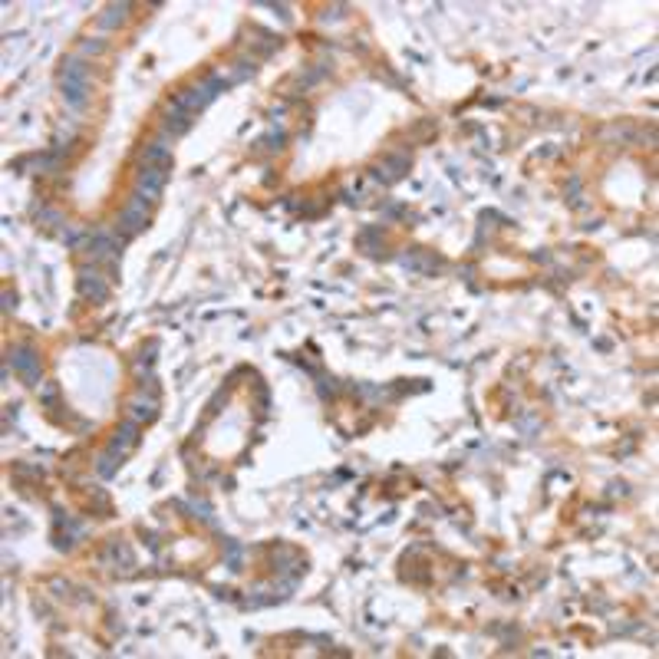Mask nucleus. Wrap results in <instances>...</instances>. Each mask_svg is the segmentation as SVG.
<instances>
[{
    "label": "nucleus",
    "instance_id": "nucleus-1",
    "mask_svg": "<svg viewBox=\"0 0 659 659\" xmlns=\"http://www.w3.org/2000/svg\"><path fill=\"white\" fill-rule=\"evenodd\" d=\"M13 366L20 369L30 382H36V379H40V359L33 357L30 350H17V353H13Z\"/></svg>",
    "mask_w": 659,
    "mask_h": 659
}]
</instances>
